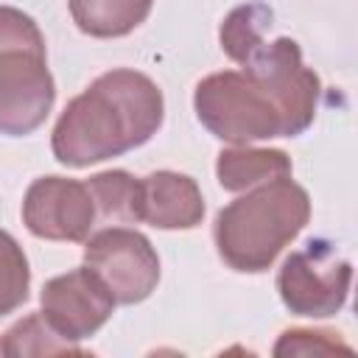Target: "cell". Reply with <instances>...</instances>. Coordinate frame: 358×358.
<instances>
[{
    "label": "cell",
    "instance_id": "cell-1",
    "mask_svg": "<svg viewBox=\"0 0 358 358\" xmlns=\"http://www.w3.org/2000/svg\"><path fill=\"white\" fill-rule=\"evenodd\" d=\"M322 81L305 67L291 36L263 42L241 70H221L196 84L199 123L218 140L249 145L257 140L302 134L319 106Z\"/></svg>",
    "mask_w": 358,
    "mask_h": 358
},
{
    "label": "cell",
    "instance_id": "cell-2",
    "mask_svg": "<svg viewBox=\"0 0 358 358\" xmlns=\"http://www.w3.org/2000/svg\"><path fill=\"white\" fill-rule=\"evenodd\" d=\"M165 117L162 90L140 70L98 76L59 115L50 148L67 168H87L148 143Z\"/></svg>",
    "mask_w": 358,
    "mask_h": 358
},
{
    "label": "cell",
    "instance_id": "cell-3",
    "mask_svg": "<svg viewBox=\"0 0 358 358\" xmlns=\"http://www.w3.org/2000/svg\"><path fill=\"white\" fill-rule=\"evenodd\" d=\"M310 196L291 176L249 187L218 210L213 241L218 257L243 274L268 271L277 255L305 229Z\"/></svg>",
    "mask_w": 358,
    "mask_h": 358
},
{
    "label": "cell",
    "instance_id": "cell-4",
    "mask_svg": "<svg viewBox=\"0 0 358 358\" xmlns=\"http://www.w3.org/2000/svg\"><path fill=\"white\" fill-rule=\"evenodd\" d=\"M352 266L324 238H310L291 252L277 271V291L282 305L308 319L336 316L350 294Z\"/></svg>",
    "mask_w": 358,
    "mask_h": 358
},
{
    "label": "cell",
    "instance_id": "cell-5",
    "mask_svg": "<svg viewBox=\"0 0 358 358\" xmlns=\"http://www.w3.org/2000/svg\"><path fill=\"white\" fill-rule=\"evenodd\" d=\"M84 266L106 285L117 305L148 299L159 282V257L151 241L129 227H106L90 235Z\"/></svg>",
    "mask_w": 358,
    "mask_h": 358
},
{
    "label": "cell",
    "instance_id": "cell-6",
    "mask_svg": "<svg viewBox=\"0 0 358 358\" xmlns=\"http://www.w3.org/2000/svg\"><path fill=\"white\" fill-rule=\"evenodd\" d=\"M53 101L56 84L45 50L0 53V134H31L45 123Z\"/></svg>",
    "mask_w": 358,
    "mask_h": 358
},
{
    "label": "cell",
    "instance_id": "cell-7",
    "mask_svg": "<svg viewBox=\"0 0 358 358\" xmlns=\"http://www.w3.org/2000/svg\"><path fill=\"white\" fill-rule=\"evenodd\" d=\"M98 221L87 182L67 176H39L22 199V224L45 241H87Z\"/></svg>",
    "mask_w": 358,
    "mask_h": 358
},
{
    "label": "cell",
    "instance_id": "cell-8",
    "mask_svg": "<svg viewBox=\"0 0 358 358\" xmlns=\"http://www.w3.org/2000/svg\"><path fill=\"white\" fill-rule=\"evenodd\" d=\"M39 305H42L39 313L45 316V322L62 338L78 344L109 322L117 302L112 299L106 285L84 266V268H73L67 274L50 277L42 285Z\"/></svg>",
    "mask_w": 358,
    "mask_h": 358
},
{
    "label": "cell",
    "instance_id": "cell-9",
    "mask_svg": "<svg viewBox=\"0 0 358 358\" xmlns=\"http://www.w3.org/2000/svg\"><path fill=\"white\" fill-rule=\"evenodd\" d=\"M204 218L199 185L176 171H154L140 179V221L157 229H193Z\"/></svg>",
    "mask_w": 358,
    "mask_h": 358
},
{
    "label": "cell",
    "instance_id": "cell-10",
    "mask_svg": "<svg viewBox=\"0 0 358 358\" xmlns=\"http://www.w3.org/2000/svg\"><path fill=\"white\" fill-rule=\"evenodd\" d=\"M218 185L229 193H243L271 179L291 176V157L280 148H252V145H232L224 148L215 159Z\"/></svg>",
    "mask_w": 358,
    "mask_h": 358
},
{
    "label": "cell",
    "instance_id": "cell-11",
    "mask_svg": "<svg viewBox=\"0 0 358 358\" xmlns=\"http://www.w3.org/2000/svg\"><path fill=\"white\" fill-rule=\"evenodd\" d=\"M154 0H67L76 28L95 39L131 34L151 14Z\"/></svg>",
    "mask_w": 358,
    "mask_h": 358
},
{
    "label": "cell",
    "instance_id": "cell-12",
    "mask_svg": "<svg viewBox=\"0 0 358 358\" xmlns=\"http://www.w3.org/2000/svg\"><path fill=\"white\" fill-rule=\"evenodd\" d=\"M95 201V213L112 224L140 221V179L129 171H101L87 179Z\"/></svg>",
    "mask_w": 358,
    "mask_h": 358
},
{
    "label": "cell",
    "instance_id": "cell-13",
    "mask_svg": "<svg viewBox=\"0 0 358 358\" xmlns=\"http://www.w3.org/2000/svg\"><path fill=\"white\" fill-rule=\"evenodd\" d=\"M271 20H274V11L263 3H246V6L232 8L224 17L221 31H218L221 50L235 64H243L266 42V28L271 25Z\"/></svg>",
    "mask_w": 358,
    "mask_h": 358
},
{
    "label": "cell",
    "instance_id": "cell-14",
    "mask_svg": "<svg viewBox=\"0 0 358 358\" xmlns=\"http://www.w3.org/2000/svg\"><path fill=\"white\" fill-rule=\"evenodd\" d=\"M81 355L84 350L76 341L62 338L42 313H31L11 324L3 336V355L25 358V355Z\"/></svg>",
    "mask_w": 358,
    "mask_h": 358
},
{
    "label": "cell",
    "instance_id": "cell-15",
    "mask_svg": "<svg viewBox=\"0 0 358 358\" xmlns=\"http://www.w3.org/2000/svg\"><path fill=\"white\" fill-rule=\"evenodd\" d=\"M31 288V268L22 246L0 229V319L22 308Z\"/></svg>",
    "mask_w": 358,
    "mask_h": 358
},
{
    "label": "cell",
    "instance_id": "cell-16",
    "mask_svg": "<svg viewBox=\"0 0 358 358\" xmlns=\"http://www.w3.org/2000/svg\"><path fill=\"white\" fill-rule=\"evenodd\" d=\"M274 355H336V352H344V355H352V347L344 344L338 338V333H330V330H305V327H291L285 330L274 350Z\"/></svg>",
    "mask_w": 358,
    "mask_h": 358
},
{
    "label": "cell",
    "instance_id": "cell-17",
    "mask_svg": "<svg viewBox=\"0 0 358 358\" xmlns=\"http://www.w3.org/2000/svg\"><path fill=\"white\" fill-rule=\"evenodd\" d=\"M3 50H45V36L34 17L14 6H0V53Z\"/></svg>",
    "mask_w": 358,
    "mask_h": 358
},
{
    "label": "cell",
    "instance_id": "cell-18",
    "mask_svg": "<svg viewBox=\"0 0 358 358\" xmlns=\"http://www.w3.org/2000/svg\"><path fill=\"white\" fill-rule=\"evenodd\" d=\"M0 352H3V341H0Z\"/></svg>",
    "mask_w": 358,
    "mask_h": 358
}]
</instances>
